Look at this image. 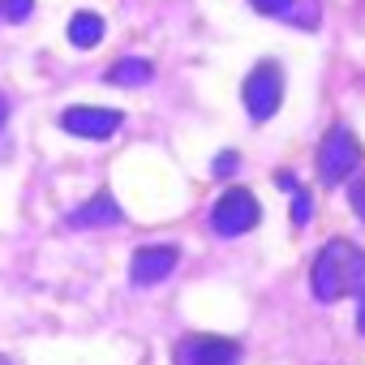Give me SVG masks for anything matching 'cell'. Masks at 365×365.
Wrapping results in <instances>:
<instances>
[{
    "label": "cell",
    "instance_id": "cell-1",
    "mask_svg": "<svg viewBox=\"0 0 365 365\" xmlns=\"http://www.w3.org/2000/svg\"><path fill=\"white\" fill-rule=\"evenodd\" d=\"M361 288H365V250L356 241H348V237H331L318 250L314 267H309L314 301L331 305V301H339L348 292H361Z\"/></svg>",
    "mask_w": 365,
    "mask_h": 365
},
{
    "label": "cell",
    "instance_id": "cell-2",
    "mask_svg": "<svg viewBox=\"0 0 365 365\" xmlns=\"http://www.w3.org/2000/svg\"><path fill=\"white\" fill-rule=\"evenodd\" d=\"M241 99H245V112L254 125H267L275 116V108L284 103V69L275 61H258L250 73H245V86H241Z\"/></svg>",
    "mask_w": 365,
    "mask_h": 365
},
{
    "label": "cell",
    "instance_id": "cell-3",
    "mask_svg": "<svg viewBox=\"0 0 365 365\" xmlns=\"http://www.w3.org/2000/svg\"><path fill=\"white\" fill-rule=\"evenodd\" d=\"M361 163V142L348 125H331L318 142V176L322 185H339V180H348Z\"/></svg>",
    "mask_w": 365,
    "mask_h": 365
},
{
    "label": "cell",
    "instance_id": "cell-4",
    "mask_svg": "<svg viewBox=\"0 0 365 365\" xmlns=\"http://www.w3.org/2000/svg\"><path fill=\"white\" fill-rule=\"evenodd\" d=\"M258 220H262V207H258V198H254L250 190H241V185H232V190L211 207V228H215L220 237H241V232H250Z\"/></svg>",
    "mask_w": 365,
    "mask_h": 365
},
{
    "label": "cell",
    "instance_id": "cell-5",
    "mask_svg": "<svg viewBox=\"0 0 365 365\" xmlns=\"http://www.w3.org/2000/svg\"><path fill=\"white\" fill-rule=\"evenodd\" d=\"M180 365H241V344L224 335H185L176 348Z\"/></svg>",
    "mask_w": 365,
    "mask_h": 365
},
{
    "label": "cell",
    "instance_id": "cell-6",
    "mask_svg": "<svg viewBox=\"0 0 365 365\" xmlns=\"http://www.w3.org/2000/svg\"><path fill=\"white\" fill-rule=\"evenodd\" d=\"M180 262V250L176 245H142L129 262V284L133 288H150L159 279H168Z\"/></svg>",
    "mask_w": 365,
    "mask_h": 365
},
{
    "label": "cell",
    "instance_id": "cell-7",
    "mask_svg": "<svg viewBox=\"0 0 365 365\" xmlns=\"http://www.w3.org/2000/svg\"><path fill=\"white\" fill-rule=\"evenodd\" d=\"M120 120H125V116H120L116 108H91V103L61 112V129L73 133V138H108V133L120 129Z\"/></svg>",
    "mask_w": 365,
    "mask_h": 365
},
{
    "label": "cell",
    "instance_id": "cell-8",
    "mask_svg": "<svg viewBox=\"0 0 365 365\" xmlns=\"http://www.w3.org/2000/svg\"><path fill=\"white\" fill-rule=\"evenodd\" d=\"M262 18H279L297 31H318V0H250Z\"/></svg>",
    "mask_w": 365,
    "mask_h": 365
},
{
    "label": "cell",
    "instance_id": "cell-9",
    "mask_svg": "<svg viewBox=\"0 0 365 365\" xmlns=\"http://www.w3.org/2000/svg\"><path fill=\"white\" fill-rule=\"evenodd\" d=\"M120 220H125V215H120V207H116V198H112L108 190H99L91 202H82L78 211L65 215L69 228H108V224H120Z\"/></svg>",
    "mask_w": 365,
    "mask_h": 365
},
{
    "label": "cell",
    "instance_id": "cell-10",
    "mask_svg": "<svg viewBox=\"0 0 365 365\" xmlns=\"http://www.w3.org/2000/svg\"><path fill=\"white\" fill-rule=\"evenodd\" d=\"M103 31H108V26H103V18H99V14H91V9L73 14V18H69V26H65L69 43H73V48H82V52H86V48H99Z\"/></svg>",
    "mask_w": 365,
    "mask_h": 365
},
{
    "label": "cell",
    "instance_id": "cell-11",
    "mask_svg": "<svg viewBox=\"0 0 365 365\" xmlns=\"http://www.w3.org/2000/svg\"><path fill=\"white\" fill-rule=\"evenodd\" d=\"M150 78H155V65L142 61V56H125V61H116V65L108 69V82H112V86H142V82H150Z\"/></svg>",
    "mask_w": 365,
    "mask_h": 365
},
{
    "label": "cell",
    "instance_id": "cell-12",
    "mask_svg": "<svg viewBox=\"0 0 365 365\" xmlns=\"http://www.w3.org/2000/svg\"><path fill=\"white\" fill-rule=\"evenodd\" d=\"M35 14V0H0V18H9V22H26Z\"/></svg>",
    "mask_w": 365,
    "mask_h": 365
},
{
    "label": "cell",
    "instance_id": "cell-13",
    "mask_svg": "<svg viewBox=\"0 0 365 365\" xmlns=\"http://www.w3.org/2000/svg\"><path fill=\"white\" fill-rule=\"evenodd\" d=\"M292 198H297V202H292V228H297V232H301V228H305V224H309V211H314V198H309V194H305V190H301V185H297V190H292Z\"/></svg>",
    "mask_w": 365,
    "mask_h": 365
},
{
    "label": "cell",
    "instance_id": "cell-14",
    "mask_svg": "<svg viewBox=\"0 0 365 365\" xmlns=\"http://www.w3.org/2000/svg\"><path fill=\"white\" fill-rule=\"evenodd\" d=\"M237 168H241V155H237V150H224V155L211 163V176H232Z\"/></svg>",
    "mask_w": 365,
    "mask_h": 365
},
{
    "label": "cell",
    "instance_id": "cell-15",
    "mask_svg": "<svg viewBox=\"0 0 365 365\" xmlns=\"http://www.w3.org/2000/svg\"><path fill=\"white\" fill-rule=\"evenodd\" d=\"M348 202H352V211H356V220H365V176L356 180V185L348 190Z\"/></svg>",
    "mask_w": 365,
    "mask_h": 365
},
{
    "label": "cell",
    "instance_id": "cell-16",
    "mask_svg": "<svg viewBox=\"0 0 365 365\" xmlns=\"http://www.w3.org/2000/svg\"><path fill=\"white\" fill-rule=\"evenodd\" d=\"M275 185L292 194V190H297V176H292V172H275Z\"/></svg>",
    "mask_w": 365,
    "mask_h": 365
},
{
    "label": "cell",
    "instance_id": "cell-17",
    "mask_svg": "<svg viewBox=\"0 0 365 365\" xmlns=\"http://www.w3.org/2000/svg\"><path fill=\"white\" fill-rule=\"evenodd\" d=\"M356 331L365 335V288H361V305H356Z\"/></svg>",
    "mask_w": 365,
    "mask_h": 365
},
{
    "label": "cell",
    "instance_id": "cell-18",
    "mask_svg": "<svg viewBox=\"0 0 365 365\" xmlns=\"http://www.w3.org/2000/svg\"><path fill=\"white\" fill-rule=\"evenodd\" d=\"M5 120H9V99L0 95V129H5Z\"/></svg>",
    "mask_w": 365,
    "mask_h": 365
},
{
    "label": "cell",
    "instance_id": "cell-19",
    "mask_svg": "<svg viewBox=\"0 0 365 365\" xmlns=\"http://www.w3.org/2000/svg\"><path fill=\"white\" fill-rule=\"evenodd\" d=\"M0 365H18V361H14V356H5V352H0Z\"/></svg>",
    "mask_w": 365,
    "mask_h": 365
}]
</instances>
